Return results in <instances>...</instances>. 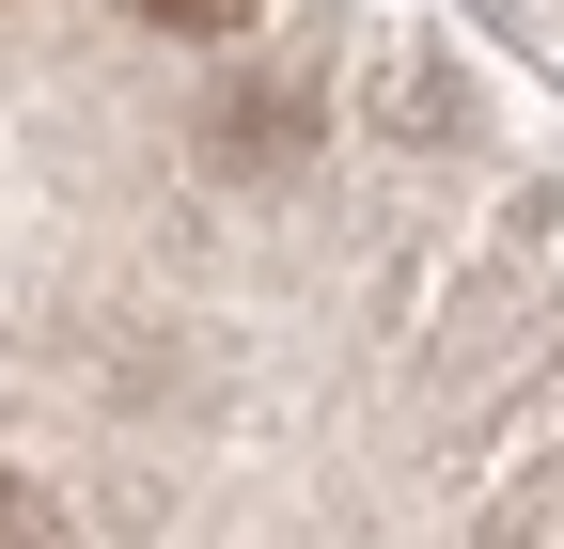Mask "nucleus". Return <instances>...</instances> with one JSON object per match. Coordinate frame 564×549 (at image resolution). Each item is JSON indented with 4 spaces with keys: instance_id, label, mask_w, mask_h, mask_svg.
Wrapping results in <instances>:
<instances>
[{
    "instance_id": "obj_1",
    "label": "nucleus",
    "mask_w": 564,
    "mask_h": 549,
    "mask_svg": "<svg viewBox=\"0 0 564 549\" xmlns=\"http://www.w3.org/2000/svg\"><path fill=\"white\" fill-rule=\"evenodd\" d=\"M158 32H236V17H267V0H141Z\"/></svg>"
},
{
    "instance_id": "obj_2",
    "label": "nucleus",
    "mask_w": 564,
    "mask_h": 549,
    "mask_svg": "<svg viewBox=\"0 0 564 549\" xmlns=\"http://www.w3.org/2000/svg\"><path fill=\"white\" fill-rule=\"evenodd\" d=\"M0 549H63L47 534V487H0Z\"/></svg>"
}]
</instances>
